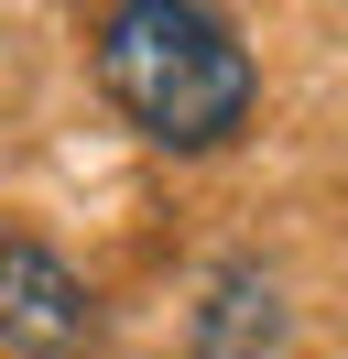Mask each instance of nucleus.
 <instances>
[{"mask_svg": "<svg viewBox=\"0 0 348 359\" xmlns=\"http://www.w3.org/2000/svg\"><path fill=\"white\" fill-rule=\"evenodd\" d=\"M87 66H98L109 109L163 153H218L250 120V44L196 0H109L87 22Z\"/></svg>", "mask_w": 348, "mask_h": 359, "instance_id": "f257e3e1", "label": "nucleus"}, {"mask_svg": "<svg viewBox=\"0 0 348 359\" xmlns=\"http://www.w3.org/2000/svg\"><path fill=\"white\" fill-rule=\"evenodd\" d=\"M98 305L44 240H0V348L11 359H76Z\"/></svg>", "mask_w": 348, "mask_h": 359, "instance_id": "f03ea898", "label": "nucleus"}, {"mask_svg": "<svg viewBox=\"0 0 348 359\" xmlns=\"http://www.w3.org/2000/svg\"><path fill=\"white\" fill-rule=\"evenodd\" d=\"M272 337H283L272 283H261L250 262H229V272H218V294H207V327H196V359H261Z\"/></svg>", "mask_w": 348, "mask_h": 359, "instance_id": "7ed1b4c3", "label": "nucleus"}]
</instances>
